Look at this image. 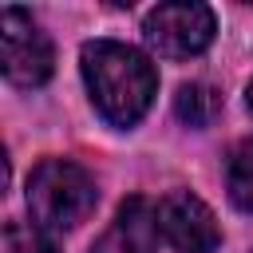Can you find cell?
Returning <instances> with one entry per match:
<instances>
[{"label":"cell","instance_id":"obj_1","mask_svg":"<svg viewBox=\"0 0 253 253\" xmlns=\"http://www.w3.org/2000/svg\"><path fill=\"white\" fill-rule=\"evenodd\" d=\"M83 79L91 91V103L111 126H134L158 91V71L154 63L119 40H91L83 43Z\"/></svg>","mask_w":253,"mask_h":253},{"label":"cell","instance_id":"obj_2","mask_svg":"<svg viewBox=\"0 0 253 253\" xmlns=\"http://www.w3.org/2000/svg\"><path fill=\"white\" fill-rule=\"evenodd\" d=\"M95 202H99L95 178L71 158H43L28 178V210L36 225H43L47 233L75 229L79 221H87Z\"/></svg>","mask_w":253,"mask_h":253},{"label":"cell","instance_id":"obj_3","mask_svg":"<svg viewBox=\"0 0 253 253\" xmlns=\"http://www.w3.org/2000/svg\"><path fill=\"white\" fill-rule=\"evenodd\" d=\"M0 63L8 83L32 91L51 79V40L40 32V24L24 8H4L0 12Z\"/></svg>","mask_w":253,"mask_h":253},{"label":"cell","instance_id":"obj_4","mask_svg":"<svg viewBox=\"0 0 253 253\" xmlns=\"http://www.w3.org/2000/svg\"><path fill=\"white\" fill-rule=\"evenodd\" d=\"M213 40V12L194 0L158 4L146 16V43L166 59H190Z\"/></svg>","mask_w":253,"mask_h":253},{"label":"cell","instance_id":"obj_5","mask_svg":"<svg viewBox=\"0 0 253 253\" xmlns=\"http://www.w3.org/2000/svg\"><path fill=\"white\" fill-rule=\"evenodd\" d=\"M158 229L182 253H213L221 245V229H217L213 210L190 190H174L158 202Z\"/></svg>","mask_w":253,"mask_h":253},{"label":"cell","instance_id":"obj_6","mask_svg":"<svg viewBox=\"0 0 253 253\" xmlns=\"http://www.w3.org/2000/svg\"><path fill=\"white\" fill-rule=\"evenodd\" d=\"M91 253H158V210L138 194L126 198Z\"/></svg>","mask_w":253,"mask_h":253},{"label":"cell","instance_id":"obj_7","mask_svg":"<svg viewBox=\"0 0 253 253\" xmlns=\"http://www.w3.org/2000/svg\"><path fill=\"white\" fill-rule=\"evenodd\" d=\"M217 111H221V95L213 87H206V83H186L174 95V115L186 126H210Z\"/></svg>","mask_w":253,"mask_h":253},{"label":"cell","instance_id":"obj_8","mask_svg":"<svg viewBox=\"0 0 253 253\" xmlns=\"http://www.w3.org/2000/svg\"><path fill=\"white\" fill-rule=\"evenodd\" d=\"M225 186H229V198L237 210L253 213V138L237 142L229 150V162H225Z\"/></svg>","mask_w":253,"mask_h":253},{"label":"cell","instance_id":"obj_9","mask_svg":"<svg viewBox=\"0 0 253 253\" xmlns=\"http://www.w3.org/2000/svg\"><path fill=\"white\" fill-rule=\"evenodd\" d=\"M4 241H8V253H59L55 241L47 237V229L32 225V221H8Z\"/></svg>","mask_w":253,"mask_h":253},{"label":"cell","instance_id":"obj_10","mask_svg":"<svg viewBox=\"0 0 253 253\" xmlns=\"http://www.w3.org/2000/svg\"><path fill=\"white\" fill-rule=\"evenodd\" d=\"M245 99H249V111H253V83H249V91H245Z\"/></svg>","mask_w":253,"mask_h":253}]
</instances>
